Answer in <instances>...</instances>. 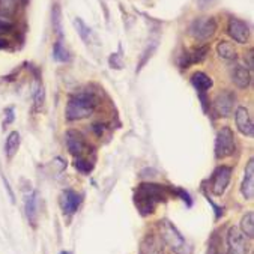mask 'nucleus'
<instances>
[{"label": "nucleus", "instance_id": "obj_1", "mask_svg": "<svg viewBox=\"0 0 254 254\" xmlns=\"http://www.w3.org/2000/svg\"><path fill=\"white\" fill-rule=\"evenodd\" d=\"M169 198V188L157 184H141L134 194V203L138 212L146 217L154 214L157 206Z\"/></svg>", "mask_w": 254, "mask_h": 254}, {"label": "nucleus", "instance_id": "obj_2", "mask_svg": "<svg viewBox=\"0 0 254 254\" xmlns=\"http://www.w3.org/2000/svg\"><path fill=\"white\" fill-rule=\"evenodd\" d=\"M98 106V98L92 92H78L69 96L66 106V119L80 121L89 118Z\"/></svg>", "mask_w": 254, "mask_h": 254}, {"label": "nucleus", "instance_id": "obj_3", "mask_svg": "<svg viewBox=\"0 0 254 254\" xmlns=\"http://www.w3.org/2000/svg\"><path fill=\"white\" fill-rule=\"evenodd\" d=\"M160 232H161V239L163 242L175 253V254H192L191 245L187 242V239L181 235V232L169 221L163 220L158 223Z\"/></svg>", "mask_w": 254, "mask_h": 254}, {"label": "nucleus", "instance_id": "obj_4", "mask_svg": "<svg viewBox=\"0 0 254 254\" xmlns=\"http://www.w3.org/2000/svg\"><path fill=\"white\" fill-rule=\"evenodd\" d=\"M217 27L218 24L214 17H201V18L192 20V23L188 27V33L195 41H208L209 38L214 36V33L217 32Z\"/></svg>", "mask_w": 254, "mask_h": 254}, {"label": "nucleus", "instance_id": "obj_5", "mask_svg": "<svg viewBox=\"0 0 254 254\" xmlns=\"http://www.w3.org/2000/svg\"><path fill=\"white\" fill-rule=\"evenodd\" d=\"M235 150H236L235 135L229 127H223L217 132V138H215V157L227 158L235 154Z\"/></svg>", "mask_w": 254, "mask_h": 254}, {"label": "nucleus", "instance_id": "obj_6", "mask_svg": "<svg viewBox=\"0 0 254 254\" xmlns=\"http://www.w3.org/2000/svg\"><path fill=\"white\" fill-rule=\"evenodd\" d=\"M227 251L229 254H248L250 245L247 236L238 227H230L227 233Z\"/></svg>", "mask_w": 254, "mask_h": 254}, {"label": "nucleus", "instance_id": "obj_7", "mask_svg": "<svg viewBox=\"0 0 254 254\" xmlns=\"http://www.w3.org/2000/svg\"><path fill=\"white\" fill-rule=\"evenodd\" d=\"M214 112L217 116L220 118H227L232 115L233 112V106H235V95L230 90H223L220 92L215 99H214Z\"/></svg>", "mask_w": 254, "mask_h": 254}, {"label": "nucleus", "instance_id": "obj_8", "mask_svg": "<svg viewBox=\"0 0 254 254\" xmlns=\"http://www.w3.org/2000/svg\"><path fill=\"white\" fill-rule=\"evenodd\" d=\"M230 178H232V167L229 166L218 167L212 175V187H211L212 192L215 195H223V192L226 191L230 182Z\"/></svg>", "mask_w": 254, "mask_h": 254}, {"label": "nucleus", "instance_id": "obj_9", "mask_svg": "<svg viewBox=\"0 0 254 254\" xmlns=\"http://www.w3.org/2000/svg\"><path fill=\"white\" fill-rule=\"evenodd\" d=\"M227 33L238 44H245L248 41V38H250V27L242 20L230 18L229 24H227Z\"/></svg>", "mask_w": 254, "mask_h": 254}, {"label": "nucleus", "instance_id": "obj_10", "mask_svg": "<svg viewBox=\"0 0 254 254\" xmlns=\"http://www.w3.org/2000/svg\"><path fill=\"white\" fill-rule=\"evenodd\" d=\"M59 203L65 215H74L81 203V195L74 190H65L61 194Z\"/></svg>", "mask_w": 254, "mask_h": 254}, {"label": "nucleus", "instance_id": "obj_11", "mask_svg": "<svg viewBox=\"0 0 254 254\" xmlns=\"http://www.w3.org/2000/svg\"><path fill=\"white\" fill-rule=\"evenodd\" d=\"M166 244L160 236L147 235L140 244V254H166Z\"/></svg>", "mask_w": 254, "mask_h": 254}, {"label": "nucleus", "instance_id": "obj_12", "mask_svg": "<svg viewBox=\"0 0 254 254\" xmlns=\"http://www.w3.org/2000/svg\"><path fill=\"white\" fill-rule=\"evenodd\" d=\"M66 146L74 157H81L86 150V140L80 132L71 129L66 132Z\"/></svg>", "mask_w": 254, "mask_h": 254}, {"label": "nucleus", "instance_id": "obj_13", "mask_svg": "<svg viewBox=\"0 0 254 254\" xmlns=\"http://www.w3.org/2000/svg\"><path fill=\"white\" fill-rule=\"evenodd\" d=\"M241 192L245 200H253L254 197V160L251 158L245 167L244 181L241 185Z\"/></svg>", "mask_w": 254, "mask_h": 254}, {"label": "nucleus", "instance_id": "obj_14", "mask_svg": "<svg viewBox=\"0 0 254 254\" xmlns=\"http://www.w3.org/2000/svg\"><path fill=\"white\" fill-rule=\"evenodd\" d=\"M236 125H238V129L244 135L253 137V134H254L253 118H251L250 112L245 107H238V110H236Z\"/></svg>", "mask_w": 254, "mask_h": 254}, {"label": "nucleus", "instance_id": "obj_15", "mask_svg": "<svg viewBox=\"0 0 254 254\" xmlns=\"http://www.w3.org/2000/svg\"><path fill=\"white\" fill-rule=\"evenodd\" d=\"M26 215L32 226H36L38 215H39V197L35 191H30L26 195Z\"/></svg>", "mask_w": 254, "mask_h": 254}, {"label": "nucleus", "instance_id": "obj_16", "mask_svg": "<svg viewBox=\"0 0 254 254\" xmlns=\"http://www.w3.org/2000/svg\"><path fill=\"white\" fill-rule=\"evenodd\" d=\"M232 81L239 87V89H247L251 83V75L250 71L245 66L236 65L232 69Z\"/></svg>", "mask_w": 254, "mask_h": 254}, {"label": "nucleus", "instance_id": "obj_17", "mask_svg": "<svg viewBox=\"0 0 254 254\" xmlns=\"http://www.w3.org/2000/svg\"><path fill=\"white\" fill-rule=\"evenodd\" d=\"M206 55H208V47H198V48L194 50V52L185 53V55L182 56L181 66H182V68H188L190 65L198 64V62H201L203 59L206 58Z\"/></svg>", "mask_w": 254, "mask_h": 254}, {"label": "nucleus", "instance_id": "obj_18", "mask_svg": "<svg viewBox=\"0 0 254 254\" xmlns=\"http://www.w3.org/2000/svg\"><path fill=\"white\" fill-rule=\"evenodd\" d=\"M191 83H192V86L197 89V92L200 93V95H203L206 90H209L211 87H212V80L205 74V72H194L192 75H191Z\"/></svg>", "mask_w": 254, "mask_h": 254}, {"label": "nucleus", "instance_id": "obj_19", "mask_svg": "<svg viewBox=\"0 0 254 254\" xmlns=\"http://www.w3.org/2000/svg\"><path fill=\"white\" fill-rule=\"evenodd\" d=\"M217 53L220 58L227 59V61H235L238 58V52L233 44H230L229 41H220L217 45Z\"/></svg>", "mask_w": 254, "mask_h": 254}, {"label": "nucleus", "instance_id": "obj_20", "mask_svg": "<svg viewBox=\"0 0 254 254\" xmlns=\"http://www.w3.org/2000/svg\"><path fill=\"white\" fill-rule=\"evenodd\" d=\"M18 147H20V134L17 131H12L8 138H6V143H5V152H6V157L8 158H12L17 152H18Z\"/></svg>", "mask_w": 254, "mask_h": 254}, {"label": "nucleus", "instance_id": "obj_21", "mask_svg": "<svg viewBox=\"0 0 254 254\" xmlns=\"http://www.w3.org/2000/svg\"><path fill=\"white\" fill-rule=\"evenodd\" d=\"M241 232L250 239L254 236V214H253V211L247 212L242 217V220H241Z\"/></svg>", "mask_w": 254, "mask_h": 254}, {"label": "nucleus", "instance_id": "obj_22", "mask_svg": "<svg viewBox=\"0 0 254 254\" xmlns=\"http://www.w3.org/2000/svg\"><path fill=\"white\" fill-rule=\"evenodd\" d=\"M53 58H55V61H58V62H68V61H69V52L66 50V47L62 44V41L55 42V47H53Z\"/></svg>", "mask_w": 254, "mask_h": 254}, {"label": "nucleus", "instance_id": "obj_23", "mask_svg": "<svg viewBox=\"0 0 254 254\" xmlns=\"http://www.w3.org/2000/svg\"><path fill=\"white\" fill-rule=\"evenodd\" d=\"M17 8H18L17 0H0V15L9 18L17 12Z\"/></svg>", "mask_w": 254, "mask_h": 254}, {"label": "nucleus", "instance_id": "obj_24", "mask_svg": "<svg viewBox=\"0 0 254 254\" xmlns=\"http://www.w3.org/2000/svg\"><path fill=\"white\" fill-rule=\"evenodd\" d=\"M74 26H75V29H77V32H78V35H80V38H81L84 42H89V41H90V35H92L90 27H89L81 18H75V20H74Z\"/></svg>", "mask_w": 254, "mask_h": 254}, {"label": "nucleus", "instance_id": "obj_25", "mask_svg": "<svg viewBox=\"0 0 254 254\" xmlns=\"http://www.w3.org/2000/svg\"><path fill=\"white\" fill-rule=\"evenodd\" d=\"M75 167H77V170H78V172H81V173L87 175V173H90V172H92L93 164H92L89 160H86V158H83V157H78V160L75 161Z\"/></svg>", "mask_w": 254, "mask_h": 254}, {"label": "nucleus", "instance_id": "obj_26", "mask_svg": "<svg viewBox=\"0 0 254 254\" xmlns=\"http://www.w3.org/2000/svg\"><path fill=\"white\" fill-rule=\"evenodd\" d=\"M14 29V23L12 20H9L8 17L0 15V33H8Z\"/></svg>", "mask_w": 254, "mask_h": 254}, {"label": "nucleus", "instance_id": "obj_27", "mask_svg": "<svg viewBox=\"0 0 254 254\" xmlns=\"http://www.w3.org/2000/svg\"><path fill=\"white\" fill-rule=\"evenodd\" d=\"M173 194H176V195H179V197H182V200L187 203L188 206H191L192 205V201H191V197H190V194L187 192V191H184L182 188H173Z\"/></svg>", "mask_w": 254, "mask_h": 254}, {"label": "nucleus", "instance_id": "obj_28", "mask_svg": "<svg viewBox=\"0 0 254 254\" xmlns=\"http://www.w3.org/2000/svg\"><path fill=\"white\" fill-rule=\"evenodd\" d=\"M42 104H44V89L39 87V89L36 90V93H35V106H36V109L39 110V109L42 107Z\"/></svg>", "mask_w": 254, "mask_h": 254}, {"label": "nucleus", "instance_id": "obj_29", "mask_svg": "<svg viewBox=\"0 0 254 254\" xmlns=\"http://www.w3.org/2000/svg\"><path fill=\"white\" fill-rule=\"evenodd\" d=\"M215 0H197V5L200 6V9H208L211 5H214Z\"/></svg>", "mask_w": 254, "mask_h": 254}, {"label": "nucleus", "instance_id": "obj_30", "mask_svg": "<svg viewBox=\"0 0 254 254\" xmlns=\"http://www.w3.org/2000/svg\"><path fill=\"white\" fill-rule=\"evenodd\" d=\"M248 61V66H247V69L248 71H251L253 69V50H250V52H248V56H245V62Z\"/></svg>", "mask_w": 254, "mask_h": 254}, {"label": "nucleus", "instance_id": "obj_31", "mask_svg": "<svg viewBox=\"0 0 254 254\" xmlns=\"http://www.w3.org/2000/svg\"><path fill=\"white\" fill-rule=\"evenodd\" d=\"M6 47H8V41L3 39V38H0V50H2V48H6Z\"/></svg>", "mask_w": 254, "mask_h": 254}, {"label": "nucleus", "instance_id": "obj_32", "mask_svg": "<svg viewBox=\"0 0 254 254\" xmlns=\"http://www.w3.org/2000/svg\"><path fill=\"white\" fill-rule=\"evenodd\" d=\"M61 254H69V253H65V251H64V253H61Z\"/></svg>", "mask_w": 254, "mask_h": 254}]
</instances>
